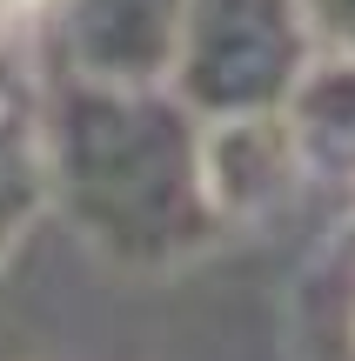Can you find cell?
Here are the masks:
<instances>
[{
	"mask_svg": "<svg viewBox=\"0 0 355 361\" xmlns=\"http://www.w3.org/2000/svg\"><path fill=\"white\" fill-rule=\"evenodd\" d=\"M315 54L322 47L302 0H188L168 87L201 121L268 114L289 107Z\"/></svg>",
	"mask_w": 355,
	"mask_h": 361,
	"instance_id": "cell-2",
	"label": "cell"
},
{
	"mask_svg": "<svg viewBox=\"0 0 355 361\" xmlns=\"http://www.w3.org/2000/svg\"><path fill=\"white\" fill-rule=\"evenodd\" d=\"M61 0H0V47H20L34 27H47Z\"/></svg>",
	"mask_w": 355,
	"mask_h": 361,
	"instance_id": "cell-8",
	"label": "cell"
},
{
	"mask_svg": "<svg viewBox=\"0 0 355 361\" xmlns=\"http://www.w3.org/2000/svg\"><path fill=\"white\" fill-rule=\"evenodd\" d=\"M289 121L308 147L315 180H355V54H315L302 87L289 94Z\"/></svg>",
	"mask_w": 355,
	"mask_h": 361,
	"instance_id": "cell-6",
	"label": "cell"
},
{
	"mask_svg": "<svg viewBox=\"0 0 355 361\" xmlns=\"http://www.w3.org/2000/svg\"><path fill=\"white\" fill-rule=\"evenodd\" d=\"M349 234H355V228H349Z\"/></svg>",
	"mask_w": 355,
	"mask_h": 361,
	"instance_id": "cell-10",
	"label": "cell"
},
{
	"mask_svg": "<svg viewBox=\"0 0 355 361\" xmlns=\"http://www.w3.org/2000/svg\"><path fill=\"white\" fill-rule=\"evenodd\" d=\"M47 188L114 268H174L222 241L201 188V114L174 87L61 74L47 87Z\"/></svg>",
	"mask_w": 355,
	"mask_h": 361,
	"instance_id": "cell-1",
	"label": "cell"
},
{
	"mask_svg": "<svg viewBox=\"0 0 355 361\" xmlns=\"http://www.w3.org/2000/svg\"><path fill=\"white\" fill-rule=\"evenodd\" d=\"M188 0H61L54 47L61 74L114 87H168Z\"/></svg>",
	"mask_w": 355,
	"mask_h": 361,
	"instance_id": "cell-4",
	"label": "cell"
},
{
	"mask_svg": "<svg viewBox=\"0 0 355 361\" xmlns=\"http://www.w3.org/2000/svg\"><path fill=\"white\" fill-rule=\"evenodd\" d=\"M308 180L315 168H308V147L289 107L201 121V188H208L222 234H262L268 221H282L302 201Z\"/></svg>",
	"mask_w": 355,
	"mask_h": 361,
	"instance_id": "cell-3",
	"label": "cell"
},
{
	"mask_svg": "<svg viewBox=\"0 0 355 361\" xmlns=\"http://www.w3.org/2000/svg\"><path fill=\"white\" fill-rule=\"evenodd\" d=\"M40 207H54V188H47V87H34L27 67L13 61V47H0V268L27 241Z\"/></svg>",
	"mask_w": 355,
	"mask_h": 361,
	"instance_id": "cell-5",
	"label": "cell"
},
{
	"mask_svg": "<svg viewBox=\"0 0 355 361\" xmlns=\"http://www.w3.org/2000/svg\"><path fill=\"white\" fill-rule=\"evenodd\" d=\"M322 54H355V0H302Z\"/></svg>",
	"mask_w": 355,
	"mask_h": 361,
	"instance_id": "cell-7",
	"label": "cell"
},
{
	"mask_svg": "<svg viewBox=\"0 0 355 361\" xmlns=\"http://www.w3.org/2000/svg\"><path fill=\"white\" fill-rule=\"evenodd\" d=\"M349 341H355V308H349Z\"/></svg>",
	"mask_w": 355,
	"mask_h": 361,
	"instance_id": "cell-9",
	"label": "cell"
}]
</instances>
